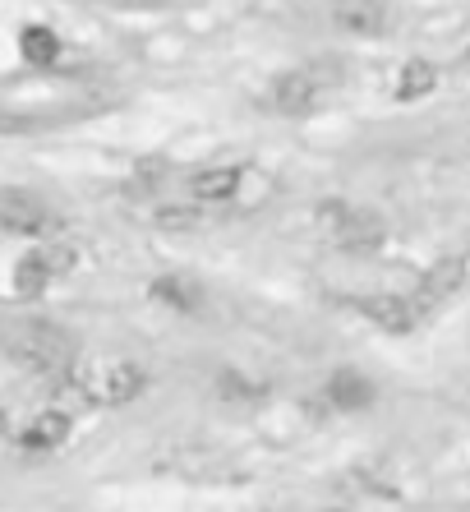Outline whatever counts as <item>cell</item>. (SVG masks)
<instances>
[{
  "label": "cell",
  "instance_id": "6da1fadb",
  "mask_svg": "<svg viewBox=\"0 0 470 512\" xmlns=\"http://www.w3.org/2000/svg\"><path fill=\"white\" fill-rule=\"evenodd\" d=\"M5 356L19 360L33 374H70L74 370V337L56 323H14L5 328Z\"/></svg>",
  "mask_w": 470,
  "mask_h": 512
},
{
  "label": "cell",
  "instance_id": "7a4b0ae2",
  "mask_svg": "<svg viewBox=\"0 0 470 512\" xmlns=\"http://www.w3.org/2000/svg\"><path fill=\"white\" fill-rule=\"evenodd\" d=\"M65 383L93 406H125L148 388V374L130 360H93V365H79L65 374Z\"/></svg>",
  "mask_w": 470,
  "mask_h": 512
},
{
  "label": "cell",
  "instance_id": "3957f363",
  "mask_svg": "<svg viewBox=\"0 0 470 512\" xmlns=\"http://www.w3.org/2000/svg\"><path fill=\"white\" fill-rule=\"evenodd\" d=\"M337 84H341L337 65H305V70H291L272 84V107L282 116H305V111L323 107Z\"/></svg>",
  "mask_w": 470,
  "mask_h": 512
},
{
  "label": "cell",
  "instance_id": "277c9868",
  "mask_svg": "<svg viewBox=\"0 0 470 512\" xmlns=\"http://www.w3.org/2000/svg\"><path fill=\"white\" fill-rule=\"evenodd\" d=\"M318 227L328 231L337 250H374V245H383V222L346 199L318 203Z\"/></svg>",
  "mask_w": 470,
  "mask_h": 512
},
{
  "label": "cell",
  "instance_id": "5b68a950",
  "mask_svg": "<svg viewBox=\"0 0 470 512\" xmlns=\"http://www.w3.org/2000/svg\"><path fill=\"white\" fill-rule=\"evenodd\" d=\"M74 245H65V240H42V245H33V250L24 254V259L14 263V296H42L56 277H65L74 268Z\"/></svg>",
  "mask_w": 470,
  "mask_h": 512
},
{
  "label": "cell",
  "instance_id": "8992f818",
  "mask_svg": "<svg viewBox=\"0 0 470 512\" xmlns=\"http://www.w3.org/2000/svg\"><path fill=\"white\" fill-rule=\"evenodd\" d=\"M0 227L14 236H42L51 227L47 203L28 190H0Z\"/></svg>",
  "mask_w": 470,
  "mask_h": 512
},
{
  "label": "cell",
  "instance_id": "52a82bcc",
  "mask_svg": "<svg viewBox=\"0 0 470 512\" xmlns=\"http://www.w3.org/2000/svg\"><path fill=\"white\" fill-rule=\"evenodd\" d=\"M470 277V254H452V259L434 263L429 273H424L420 291H415V300H420V310H434V305H443V300H452L466 286Z\"/></svg>",
  "mask_w": 470,
  "mask_h": 512
},
{
  "label": "cell",
  "instance_id": "ba28073f",
  "mask_svg": "<svg viewBox=\"0 0 470 512\" xmlns=\"http://www.w3.org/2000/svg\"><path fill=\"white\" fill-rule=\"evenodd\" d=\"M328 14L341 33L378 37L388 28V0H328Z\"/></svg>",
  "mask_w": 470,
  "mask_h": 512
},
{
  "label": "cell",
  "instance_id": "9c48e42d",
  "mask_svg": "<svg viewBox=\"0 0 470 512\" xmlns=\"http://www.w3.org/2000/svg\"><path fill=\"white\" fill-rule=\"evenodd\" d=\"M355 310L365 314L369 323H378L383 333H411L420 323V300H401V296H365Z\"/></svg>",
  "mask_w": 470,
  "mask_h": 512
},
{
  "label": "cell",
  "instance_id": "30bf717a",
  "mask_svg": "<svg viewBox=\"0 0 470 512\" xmlns=\"http://www.w3.org/2000/svg\"><path fill=\"white\" fill-rule=\"evenodd\" d=\"M70 439V416L65 411H42L19 429V448L24 453H56L60 443Z\"/></svg>",
  "mask_w": 470,
  "mask_h": 512
},
{
  "label": "cell",
  "instance_id": "8fae6325",
  "mask_svg": "<svg viewBox=\"0 0 470 512\" xmlns=\"http://www.w3.org/2000/svg\"><path fill=\"white\" fill-rule=\"evenodd\" d=\"M240 180H245L240 167H203L189 176V194L199 203H231L235 190H240Z\"/></svg>",
  "mask_w": 470,
  "mask_h": 512
},
{
  "label": "cell",
  "instance_id": "7c38bea8",
  "mask_svg": "<svg viewBox=\"0 0 470 512\" xmlns=\"http://www.w3.org/2000/svg\"><path fill=\"white\" fill-rule=\"evenodd\" d=\"M328 402L337 406V411H360V406H369V397H374V388H369L365 374H355V370H337L328 379Z\"/></svg>",
  "mask_w": 470,
  "mask_h": 512
},
{
  "label": "cell",
  "instance_id": "4fadbf2b",
  "mask_svg": "<svg viewBox=\"0 0 470 512\" xmlns=\"http://www.w3.org/2000/svg\"><path fill=\"white\" fill-rule=\"evenodd\" d=\"M153 300L171 305L176 314H199L203 310V291L189 277H157L153 282Z\"/></svg>",
  "mask_w": 470,
  "mask_h": 512
},
{
  "label": "cell",
  "instance_id": "5bb4252c",
  "mask_svg": "<svg viewBox=\"0 0 470 512\" xmlns=\"http://www.w3.org/2000/svg\"><path fill=\"white\" fill-rule=\"evenodd\" d=\"M434 88H438V70L424 56H415V60L401 65V74H397V97L401 102H420V97L434 93Z\"/></svg>",
  "mask_w": 470,
  "mask_h": 512
},
{
  "label": "cell",
  "instance_id": "9a60e30c",
  "mask_svg": "<svg viewBox=\"0 0 470 512\" xmlns=\"http://www.w3.org/2000/svg\"><path fill=\"white\" fill-rule=\"evenodd\" d=\"M19 51H24L28 65H56V56H60V37L51 33V28L33 24V28H24V37H19Z\"/></svg>",
  "mask_w": 470,
  "mask_h": 512
},
{
  "label": "cell",
  "instance_id": "2e32d148",
  "mask_svg": "<svg viewBox=\"0 0 470 512\" xmlns=\"http://www.w3.org/2000/svg\"><path fill=\"white\" fill-rule=\"evenodd\" d=\"M208 217L199 213V203H162L157 208V227H166V231H199Z\"/></svg>",
  "mask_w": 470,
  "mask_h": 512
},
{
  "label": "cell",
  "instance_id": "e0dca14e",
  "mask_svg": "<svg viewBox=\"0 0 470 512\" xmlns=\"http://www.w3.org/2000/svg\"><path fill=\"white\" fill-rule=\"evenodd\" d=\"M10 434V416H5V406H0V439Z\"/></svg>",
  "mask_w": 470,
  "mask_h": 512
}]
</instances>
